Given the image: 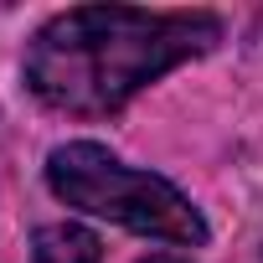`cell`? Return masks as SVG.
I'll return each mask as SVG.
<instances>
[{
  "label": "cell",
  "mask_w": 263,
  "mask_h": 263,
  "mask_svg": "<svg viewBox=\"0 0 263 263\" xmlns=\"http://www.w3.org/2000/svg\"><path fill=\"white\" fill-rule=\"evenodd\" d=\"M47 186L67 206L108 217L129 232H140V237H160V242H176V248L206 242V222H201V212L191 206L186 191H176L165 176L124 165L103 145H88V140L57 145L47 155Z\"/></svg>",
  "instance_id": "cell-2"
},
{
  "label": "cell",
  "mask_w": 263,
  "mask_h": 263,
  "mask_svg": "<svg viewBox=\"0 0 263 263\" xmlns=\"http://www.w3.org/2000/svg\"><path fill=\"white\" fill-rule=\"evenodd\" d=\"M145 263H191V258H171V253H160V258H145Z\"/></svg>",
  "instance_id": "cell-4"
},
{
  "label": "cell",
  "mask_w": 263,
  "mask_h": 263,
  "mask_svg": "<svg viewBox=\"0 0 263 263\" xmlns=\"http://www.w3.org/2000/svg\"><path fill=\"white\" fill-rule=\"evenodd\" d=\"M31 258L36 263H103V242L88 227L72 222H52L31 237Z\"/></svg>",
  "instance_id": "cell-3"
},
{
  "label": "cell",
  "mask_w": 263,
  "mask_h": 263,
  "mask_svg": "<svg viewBox=\"0 0 263 263\" xmlns=\"http://www.w3.org/2000/svg\"><path fill=\"white\" fill-rule=\"evenodd\" d=\"M222 36L206 11H129V6H78L52 16L26 47V88L78 119L114 114L160 72L201 57Z\"/></svg>",
  "instance_id": "cell-1"
},
{
  "label": "cell",
  "mask_w": 263,
  "mask_h": 263,
  "mask_svg": "<svg viewBox=\"0 0 263 263\" xmlns=\"http://www.w3.org/2000/svg\"><path fill=\"white\" fill-rule=\"evenodd\" d=\"M258 263H263V258H258Z\"/></svg>",
  "instance_id": "cell-5"
}]
</instances>
